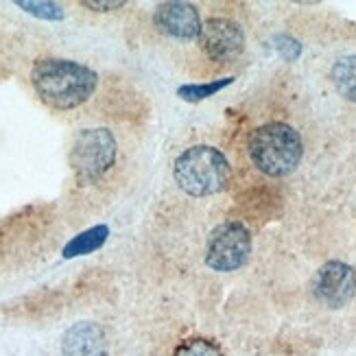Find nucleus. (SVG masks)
Segmentation results:
<instances>
[{"mask_svg": "<svg viewBox=\"0 0 356 356\" xmlns=\"http://www.w3.org/2000/svg\"><path fill=\"white\" fill-rule=\"evenodd\" d=\"M31 83L38 97L55 110L83 105L99 86V74L72 59H38L31 68Z\"/></svg>", "mask_w": 356, "mask_h": 356, "instance_id": "nucleus-1", "label": "nucleus"}, {"mask_svg": "<svg viewBox=\"0 0 356 356\" xmlns=\"http://www.w3.org/2000/svg\"><path fill=\"white\" fill-rule=\"evenodd\" d=\"M273 42H275V51L280 53V57L284 61H296L302 55V44L296 38H291V35H277Z\"/></svg>", "mask_w": 356, "mask_h": 356, "instance_id": "nucleus-15", "label": "nucleus"}, {"mask_svg": "<svg viewBox=\"0 0 356 356\" xmlns=\"http://www.w3.org/2000/svg\"><path fill=\"white\" fill-rule=\"evenodd\" d=\"M175 356H223L221 350L206 339H191L177 348Z\"/></svg>", "mask_w": 356, "mask_h": 356, "instance_id": "nucleus-14", "label": "nucleus"}, {"mask_svg": "<svg viewBox=\"0 0 356 356\" xmlns=\"http://www.w3.org/2000/svg\"><path fill=\"white\" fill-rule=\"evenodd\" d=\"M61 356H110V343L95 321H79L61 337Z\"/></svg>", "mask_w": 356, "mask_h": 356, "instance_id": "nucleus-8", "label": "nucleus"}, {"mask_svg": "<svg viewBox=\"0 0 356 356\" xmlns=\"http://www.w3.org/2000/svg\"><path fill=\"white\" fill-rule=\"evenodd\" d=\"M313 296L326 308H343L356 296V271L341 260H328L313 277Z\"/></svg>", "mask_w": 356, "mask_h": 356, "instance_id": "nucleus-6", "label": "nucleus"}, {"mask_svg": "<svg viewBox=\"0 0 356 356\" xmlns=\"http://www.w3.org/2000/svg\"><path fill=\"white\" fill-rule=\"evenodd\" d=\"M107 236H110V227L107 225H95L83 229L81 234H76L74 238H70L64 250H61V256L64 258H76V256H88L92 252L101 250L105 245Z\"/></svg>", "mask_w": 356, "mask_h": 356, "instance_id": "nucleus-10", "label": "nucleus"}, {"mask_svg": "<svg viewBox=\"0 0 356 356\" xmlns=\"http://www.w3.org/2000/svg\"><path fill=\"white\" fill-rule=\"evenodd\" d=\"M252 254V234L241 221L216 225L206 243L204 260L212 271L227 273L241 269Z\"/></svg>", "mask_w": 356, "mask_h": 356, "instance_id": "nucleus-5", "label": "nucleus"}, {"mask_svg": "<svg viewBox=\"0 0 356 356\" xmlns=\"http://www.w3.org/2000/svg\"><path fill=\"white\" fill-rule=\"evenodd\" d=\"M232 81H234V76H225V79H216V81H210V83H188V86H181L177 90V95L184 101L197 103V101H204V99L214 97L216 92H221L223 88H227Z\"/></svg>", "mask_w": 356, "mask_h": 356, "instance_id": "nucleus-12", "label": "nucleus"}, {"mask_svg": "<svg viewBox=\"0 0 356 356\" xmlns=\"http://www.w3.org/2000/svg\"><path fill=\"white\" fill-rule=\"evenodd\" d=\"M201 51L214 61H232L245 51V33L238 22L227 18H208L199 33Z\"/></svg>", "mask_w": 356, "mask_h": 356, "instance_id": "nucleus-7", "label": "nucleus"}, {"mask_svg": "<svg viewBox=\"0 0 356 356\" xmlns=\"http://www.w3.org/2000/svg\"><path fill=\"white\" fill-rule=\"evenodd\" d=\"M15 5L40 20H64V7L57 3H49V0H42V3L40 0H18Z\"/></svg>", "mask_w": 356, "mask_h": 356, "instance_id": "nucleus-13", "label": "nucleus"}, {"mask_svg": "<svg viewBox=\"0 0 356 356\" xmlns=\"http://www.w3.org/2000/svg\"><path fill=\"white\" fill-rule=\"evenodd\" d=\"M247 153L260 173L269 177H286L300 166L304 145L296 127L286 122H267L250 136Z\"/></svg>", "mask_w": 356, "mask_h": 356, "instance_id": "nucleus-2", "label": "nucleus"}, {"mask_svg": "<svg viewBox=\"0 0 356 356\" xmlns=\"http://www.w3.org/2000/svg\"><path fill=\"white\" fill-rule=\"evenodd\" d=\"M81 5L92 11H112V9L122 7L125 3H122V0H83Z\"/></svg>", "mask_w": 356, "mask_h": 356, "instance_id": "nucleus-16", "label": "nucleus"}, {"mask_svg": "<svg viewBox=\"0 0 356 356\" xmlns=\"http://www.w3.org/2000/svg\"><path fill=\"white\" fill-rule=\"evenodd\" d=\"M116 138L110 129H83L74 136L70 147V166L81 181L101 179L116 162Z\"/></svg>", "mask_w": 356, "mask_h": 356, "instance_id": "nucleus-4", "label": "nucleus"}, {"mask_svg": "<svg viewBox=\"0 0 356 356\" xmlns=\"http://www.w3.org/2000/svg\"><path fill=\"white\" fill-rule=\"evenodd\" d=\"M156 24L162 33L177 40H193L201 33L199 11L188 3H162L156 11Z\"/></svg>", "mask_w": 356, "mask_h": 356, "instance_id": "nucleus-9", "label": "nucleus"}, {"mask_svg": "<svg viewBox=\"0 0 356 356\" xmlns=\"http://www.w3.org/2000/svg\"><path fill=\"white\" fill-rule=\"evenodd\" d=\"M173 173L175 181L186 195L208 197L225 188L232 168L219 149L197 145L179 153L173 164Z\"/></svg>", "mask_w": 356, "mask_h": 356, "instance_id": "nucleus-3", "label": "nucleus"}, {"mask_svg": "<svg viewBox=\"0 0 356 356\" xmlns=\"http://www.w3.org/2000/svg\"><path fill=\"white\" fill-rule=\"evenodd\" d=\"M332 83L346 101L356 103V55L341 57L332 66Z\"/></svg>", "mask_w": 356, "mask_h": 356, "instance_id": "nucleus-11", "label": "nucleus"}]
</instances>
